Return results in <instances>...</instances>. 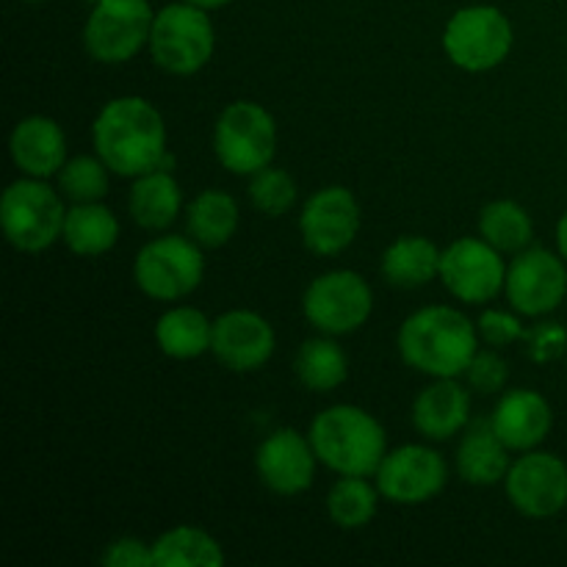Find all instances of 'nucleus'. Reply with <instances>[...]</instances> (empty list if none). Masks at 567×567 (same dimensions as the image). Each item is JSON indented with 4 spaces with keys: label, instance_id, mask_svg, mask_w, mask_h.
<instances>
[{
    "label": "nucleus",
    "instance_id": "nucleus-22",
    "mask_svg": "<svg viewBox=\"0 0 567 567\" xmlns=\"http://www.w3.org/2000/svg\"><path fill=\"white\" fill-rule=\"evenodd\" d=\"M454 465H457L460 480L468 485L493 487L504 482L513 460H509V446L496 435L491 421H480L460 441Z\"/></svg>",
    "mask_w": 567,
    "mask_h": 567
},
{
    "label": "nucleus",
    "instance_id": "nucleus-34",
    "mask_svg": "<svg viewBox=\"0 0 567 567\" xmlns=\"http://www.w3.org/2000/svg\"><path fill=\"white\" fill-rule=\"evenodd\" d=\"M465 382L482 396H496L507 391L509 363L498 354V349H480L465 369Z\"/></svg>",
    "mask_w": 567,
    "mask_h": 567
},
{
    "label": "nucleus",
    "instance_id": "nucleus-11",
    "mask_svg": "<svg viewBox=\"0 0 567 567\" xmlns=\"http://www.w3.org/2000/svg\"><path fill=\"white\" fill-rule=\"evenodd\" d=\"M504 297L526 319L554 313L567 297V260L546 247L520 249L507 266Z\"/></svg>",
    "mask_w": 567,
    "mask_h": 567
},
{
    "label": "nucleus",
    "instance_id": "nucleus-15",
    "mask_svg": "<svg viewBox=\"0 0 567 567\" xmlns=\"http://www.w3.org/2000/svg\"><path fill=\"white\" fill-rule=\"evenodd\" d=\"M360 203L352 188L332 186L310 194L299 214V236L305 249L319 258H336L347 252L360 233Z\"/></svg>",
    "mask_w": 567,
    "mask_h": 567
},
{
    "label": "nucleus",
    "instance_id": "nucleus-10",
    "mask_svg": "<svg viewBox=\"0 0 567 567\" xmlns=\"http://www.w3.org/2000/svg\"><path fill=\"white\" fill-rule=\"evenodd\" d=\"M153 20L150 0H94L83 22V48L97 64H127L150 44Z\"/></svg>",
    "mask_w": 567,
    "mask_h": 567
},
{
    "label": "nucleus",
    "instance_id": "nucleus-36",
    "mask_svg": "<svg viewBox=\"0 0 567 567\" xmlns=\"http://www.w3.org/2000/svg\"><path fill=\"white\" fill-rule=\"evenodd\" d=\"M100 563L105 567H155L153 543H144L142 537H116L105 546Z\"/></svg>",
    "mask_w": 567,
    "mask_h": 567
},
{
    "label": "nucleus",
    "instance_id": "nucleus-23",
    "mask_svg": "<svg viewBox=\"0 0 567 567\" xmlns=\"http://www.w3.org/2000/svg\"><path fill=\"white\" fill-rule=\"evenodd\" d=\"M155 347L169 360H197L210 352L214 321L192 305H172L155 321Z\"/></svg>",
    "mask_w": 567,
    "mask_h": 567
},
{
    "label": "nucleus",
    "instance_id": "nucleus-33",
    "mask_svg": "<svg viewBox=\"0 0 567 567\" xmlns=\"http://www.w3.org/2000/svg\"><path fill=\"white\" fill-rule=\"evenodd\" d=\"M520 343L526 347V354H529L532 363H557V360L565 358L567 352V327L563 321H551L543 316L537 324L526 327V336Z\"/></svg>",
    "mask_w": 567,
    "mask_h": 567
},
{
    "label": "nucleus",
    "instance_id": "nucleus-16",
    "mask_svg": "<svg viewBox=\"0 0 567 567\" xmlns=\"http://www.w3.org/2000/svg\"><path fill=\"white\" fill-rule=\"evenodd\" d=\"M316 465L321 463L310 437L291 426L266 435L255 452V471H258L260 485L275 496L291 498L310 491L316 480Z\"/></svg>",
    "mask_w": 567,
    "mask_h": 567
},
{
    "label": "nucleus",
    "instance_id": "nucleus-30",
    "mask_svg": "<svg viewBox=\"0 0 567 567\" xmlns=\"http://www.w3.org/2000/svg\"><path fill=\"white\" fill-rule=\"evenodd\" d=\"M382 493L371 476H338L327 493V515L343 532L365 529L377 518Z\"/></svg>",
    "mask_w": 567,
    "mask_h": 567
},
{
    "label": "nucleus",
    "instance_id": "nucleus-1",
    "mask_svg": "<svg viewBox=\"0 0 567 567\" xmlns=\"http://www.w3.org/2000/svg\"><path fill=\"white\" fill-rule=\"evenodd\" d=\"M92 144L114 175L131 181L172 166L164 114L142 94L109 100L92 122Z\"/></svg>",
    "mask_w": 567,
    "mask_h": 567
},
{
    "label": "nucleus",
    "instance_id": "nucleus-3",
    "mask_svg": "<svg viewBox=\"0 0 567 567\" xmlns=\"http://www.w3.org/2000/svg\"><path fill=\"white\" fill-rule=\"evenodd\" d=\"M316 457L338 476H374L388 454L385 426L358 404L321 410L308 430Z\"/></svg>",
    "mask_w": 567,
    "mask_h": 567
},
{
    "label": "nucleus",
    "instance_id": "nucleus-2",
    "mask_svg": "<svg viewBox=\"0 0 567 567\" xmlns=\"http://www.w3.org/2000/svg\"><path fill=\"white\" fill-rule=\"evenodd\" d=\"M476 324L452 305H426L402 321L396 336L399 354L419 374L465 377L474 354L480 352Z\"/></svg>",
    "mask_w": 567,
    "mask_h": 567
},
{
    "label": "nucleus",
    "instance_id": "nucleus-37",
    "mask_svg": "<svg viewBox=\"0 0 567 567\" xmlns=\"http://www.w3.org/2000/svg\"><path fill=\"white\" fill-rule=\"evenodd\" d=\"M557 252L567 260V210L557 221Z\"/></svg>",
    "mask_w": 567,
    "mask_h": 567
},
{
    "label": "nucleus",
    "instance_id": "nucleus-25",
    "mask_svg": "<svg viewBox=\"0 0 567 567\" xmlns=\"http://www.w3.org/2000/svg\"><path fill=\"white\" fill-rule=\"evenodd\" d=\"M443 249L426 236H402L382 252V277L393 288H424L441 277Z\"/></svg>",
    "mask_w": 567,
    "mask_h": 567
},
{
    "label": "nucleus",
    "instance_id": "nucleus-32",
    "mask_svg": "<svg viewBox=\"0 0 567 567\" xmlns=\"http://www.w3.org/2000/svg\"><path fill=\"white\" fill-rule=\"evenodd\" d=\"M297 181L291 177V172L280 169V166L269 164L255 172V175H249V203L264 216L277 219V216L288 214L297 205Z\"/></svg>",
    "mask_w": 567,
    "mask_h": 567
},
{
    "label": "nucleus",
    "instance_id": "nucleus-24",
    "mask_svg": "<svg viewBox=\"0 0 567 567\" xmlns=\"http://www.w3.org/2000/svg\"><path fill=\"white\" fill-rule=\"evenodd\" d=\"M186 216V236L203 249H219L230 244V238L241 225V208L233 194L221 188H205L183 210Z\"/></svg>",
    "mask_w": 567,
    "mask_h": 567
},
{
    "label": "nucleus",
    "instance_id": "nucleus-19",
    "mask_svg": "<svg viewBox=\"0 0 567 567\" xmlns=\"http://www.w3.org/2000/svg\"><path fill=\"white\" fill-rule=\"evenodd\" d=\"M410 419L426 441H452L471 421V391L460 377H437L413 399Z\"/></svg>",
    "mask_w": 567,
    "mask_h": 567
},
{
    "label": "nucleus",
    "instance_id": "nucleus-35",
    "mask_svg": "<svg viewBox=\"0 0 567 567\" xmlns=\"http://www.w3.org/2000/svg\"><path fill=\"white\" fill-rule=\"evenodd\" d=\"M476 332L480 341L491 349H509L513 343L524 341L526 324L520 321V313L515 310H498L487 308L485 313L476 319Z\"/></svg>",
    "mask_w": 567,
    "mask_h": 567
},
{
    "label": "nucleus",
    "instance_id": "nucleus-13",
    "mask_svg": "<svg viewBox=\"0 0 567 567\" xmlns=\"http://www.w3.org/2000/svg\"><path fill=\"white\" fill-rule=\"evenodd\" d=\"M507 260L496 247L482 236H463L443 249L441 277L437 280L446 286L457 302L463 305H485L504 293L507 280Z\"/></svg>",
    "mask_w": 567,
    "mask_h": 567
},
{
    "label": "nucleus",
    "instance_id": "nucleus-39",
    "mask_svg": "<svg viewBox=\"0 0 567 567\" xmlns=\"http://www.w3.org/2000/svg\"><path fill=\"white\" fill-rule=\"evenodd\" d=\"M25 3H44V0H25Z\"/></svg>",
    "mask_w": 567,
    "mask_h": 567
},
{
    "label": "nucleus",
    "instance_id": "nucleus-29",
    "mask_svg": "<svg viewBox=\"0 0 567 567\" xmlns=\"http://www.w3.org/2000/svg\"><path fill=\"white\" fill-rule=\"evenodd\" d=\"M476 230L502 255H518L520 249L532 247L535 221L518 199H493L480 210Z\"/></svg>",
    "mask_w": 567,
    "mask_h": 567
},
{
    "label": "nucleus",
    "instance_id": "nucleus-28",
    "mask_svg": "<svg viewBox=\"0 0 567 567\" xmlns=\"http://www.w3.org/2000/svg\"><path fill=\"white\" fill-rule=\"evenodd\" d=\"M155 567H219L225 551L219 540L197 526H172L153 540Z\"/></svg>",
    "mask_w": 567,
    "mask_h": 567
},
{
    "label": "nucleus",
    "instance_id": "nucleus-8",
    "mask_svg": "<svg viewBox=\"0 0 567 567\" xmlns=\"http://www.w3.org/2000/svg\"><path fill=\"white\" fill-rule=\"evenodd\" d=\"M277 122L255 100H233L214 125V155L230 175H255L275 161Z\"/></svg>",
    "mask_w": 567,
    "mask_h": 567
},
{
    "label": "nucleus",
    "instance_id": "nucleus-27",
    "mask_svg": "<svg viewBox=\"0 0 567 567\" xmlns=\"http://www.w3.org/2000/svg\"><path fill=\"white\" fill-rule=\"evenodd\" d=\"M293 374L299 385L313 393H332L341 388L349 377V358L336 336L319 332L316 338L299 343L293 358Z\"/></svg>",
    "mask_w": 567,
    "mask_h": 567
},
{
    "label": "nucleus",
    "instance_id": "nucleus-20",
    "mask_svg": "<svg viewBox=\"0 0 567 567\" xmlns=\"http://www.w3.org/2000/svg\"><path fill=\"white\" fill-rule=\"evenodd\" d=\"M9 155L20 175L55 177L66 164V133L53 116L31 114L14 125L9 136Z\"/></svg>",
    "mask_w": 567,
    "mask_h": 567
},
{
    "label": "nucleus",
    "instance_id": "nucleus-38",
    "mask_svg": "<svg viewBox=\"0 0 567 567\" xmlns=\"http://www.w3.org/2000/svg\"><path fill=\"white\" fill-rule=\"evenodd\" d=\"M188 3L199 6V9L214 11V9H225V6H227V3H233V0H188Z\"/></svg>",
    "mask_w": 567,
    "mask_h": 567
},
{
    "label": "nucleus",
    "instance_id": "nucleus-9",
    "mask_svg": "<svg viewBox=\"0 0 567 567\" xmlns=\"http://www.w3.org/2000/svg\"><path fill=\"white\" fill-rule=\"evenodd\" d=\"M302 313L316 332L336 338L349 336L374 313V291L360 271H324L305 288Z\"/></svg>",
    "mask_w": 567,
    "mask_h": 567
},
{
    "label": "nucleus",
    "instance_id": "nucleus-12",
    "mask_svg": "<svg viewBox=\"0 0 567 567\" xmlns=\"http://www.w3.org/2000/svg\"><path fill=\"white\" fill-rule=\"evenodd\" d=\"M382 498L399 507H419L441 496L449 482V465L437 449L424 443H404L388 449L374 474Z\"/></svg>",
    "mask_w": 567,
    "mask_h": 567
},
{
    "label": "nucleus",
    "instance_id": "nucleus-6",
    "mask_svg": "<svg viewBox=\"0 0 567 567\" xmlns=\"http://www.w3.org/2000/svg\"><path fill=\"white\" fill-rule=\"evenodd\" d=\"M205 255L192 236H155L133 258V282L155 302H177L203 286Z\"/></svg>",
    "mask_w": 567,
    "mask_h": 567
},
{
    "label": "nucleus",
    "instance_id": "nucleus-5",
    "mask_svg": "<svg viewBox=\"0 0 567 567\" xmlns=\"http://www.w3.org/2000/svg\"><path fill=\"white\" fill-rule=\"evenodd\" d=\"M150 55L153 64L177 78L197 75L216 50V28L208 9L181 0L155 11L150 31Z\"/></svg>",
    "mask_w": 567,
    "mask_h": 567
},
{
    "label": "nucleus",
    "instance_id": "nucleus-18",
    "mask_svg": "<svg viewBox=\"0 0 567 567\" xmlns=\"http://www.w3.org/2000/svg\"><path fill=\"white\" fill-rule=\"evenodd\" d=\"M491 426L509 446V452H532L546 443L554 426L551 402L532 388H509L498 396Z\"/></svg>",
    "mask_w": 567,
    "mask_h": 567
},
{
    "label": "nucleus",
    "instance_id": "nucleus-17",
    "mask_svg": "<svg viewBox=\"0 0 567 567\" xmlns=\"http://www.w3.org/2000/svg\"><path fill=\"white\" fill-rule=\"evenodd\" d=\"M275 327L266 316L255 313V310L236 308L214 319L210 354L236 374H252V371L264 369L275 358Z\"/></svg>",
    "mask_w": 567,
    "mask_h": 567
},
{
    "label": "nucleus",
    "instance_id": "nucleus-31",
    "mask_svg": "<svg viewBox=\"0 0 567 567\" xmlns=\"http://www.w3.org/2000/svg\"><path fill=\"white\" fill-rule=\"evenodd\" d=\"M111 175L103 158L97 153L94 155H72L66 158V164L61 166V172L55 175L59 181L61 197L70 205L75 203H103L105 194L111 188Z\"/></svg>",
    "mask_w": 567,
    "mask_h": 567
},
{
    "label": "nucleus",
    "instance_id": "nucleus-26",
    "mask_svg": "<svg viewBox=\"0 0 567 567\" xmlns=\"http://www.w3.org/2000/svg\"><path fill=\"white\" fill-rule=\"evenodd\" d=\"M120 219L103 203H75L66 208L61 241L78 258H100L120 241Z\"/></svg>",
    "mask_w": 567,
    "mask_h": 567
},
{
    "label": "nucleus",
    "instance_id": "nucleus-7",
    "mask_svg": "<svg viewBox=\"0 0 567 567\" xmlns=\"http://www.w3.org/2000/svg\"><path fill=\"white\" fill-rule=\"evenodd\" d=\"M515 28L498 6L476 3L454 11L443 28L449 61L465 72H491L509 59Z\"/></svg>",
    "mask_w": 567,
    "mask_h": 567
},
{
    "label": "nucleus",
    "instance_id": "nucleus-14",
    "mask_svg": "<svg viewBox=\"0 0 567 567\" xmlns=\"http://www.w3.org/2000/svg\"><path fill=\"white\" fill-rule=\"evenodd\" d=\"M502 485L524 518L546 520L567 507V463L554 452L532 449L515 457Z\"/></svg>",
    "mask_w": 567,
    "mask_h": 567
},
{
    "label": "nucleus",
    "instance_id": "nucleus-4",
    "mask_svg": "<svg viewBox=\"0 0 567 567\" xmlns=\"http://www.w3.org/2000/svg\"><path fill=\"white\" fill-rule=\"evenodd\" d=\"M66 219V199L59 186L42 177H25L9 183L0 197V227L17 252L39 255L61 241Z\"/></svg>",
    "mask_w": 567,
    "mask_h": 567
},
{
    "label": "nucleus",
    "instance_id": "nucleus-21",
    "mask_svg": "<svg viewBox=\"0 0 567 567\" xmlns=\"http://www.w3.org/2000/svg\"><path fill=\"white\" fill-rule=\"evenodd\" d=\"M127 214L142 230H169L183 214V188L172 169H153L133 177L127 192Z\"/></svg>",
    "mask_w": 567,
    "mask_h": 567
}]
</instances>
